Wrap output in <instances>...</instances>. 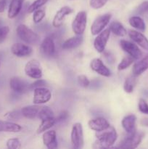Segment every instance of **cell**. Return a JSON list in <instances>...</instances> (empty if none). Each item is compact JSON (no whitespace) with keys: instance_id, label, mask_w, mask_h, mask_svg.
<instances>
[{"instance_id":"1","label":"cell","mask_w":148,"mask_h":149,"mask_svg":"<svg viewBox=\"0 0 148 149\" xmlns=\"http://www.w3.org/2000/svg\"><path fill=\"white\" fill-rule=\"evenodd\" d=\"M97 141L94 144V148H106L113 146L118 139V133L113 127L110 126L105 130L97 132Z\"/></svg>"},{"instance_id":"2","label":"cell","mask_w":148,"mask_h":149,"mask_svg":"<svg viewBox=\"0 0 148 149\" xmlns=\"http://www.w3.org/2000/svg\"><path fill=\"white\" fill-rule=\"evenodd\" d=\"M18 37L28 45H37L40 41V37L37 33L29 29L27 26L24 24L19 25L16 29Z\"/></svg>"},{"instance_id":"3","label":"cell","mask_w":148,"mask_h":149,"mask_svg":"<svg viewBox=\"0 0 148 149\" xmlns=\"http://www.w3.org/2000/svg\"><path fill=\"white\" fill-rule=\"evenodd\" d=\"M71 141L73 148L80 149L84 147V131L82 125L79 122H76L73 125L71 133Z\"/></svg>"},{"instance_id":"4","label":"cell","mask_w":148,"mask_h":149,"mask_svg":"<svg viewBox=\"0 0 148 149\" xmlns=\"http://www.w3.org/2000/svg\"><path fill=\"white\" fill-rule=\"evenodd\" d=\"M87 24V13L86 11H80L77 13L72 22V30L75 35H82L84 33Z\"/></svg>"},{"instance_id":"5","label":"cell","mask_w":148,"mask_h":149,"mask_svg":"<svg viewBox=\"0 0 148 149\" xmlns=\"http://www.w3.org/2000/svg\"><path fill=\"white\" fill-rule=\"evenodd\" d=\"M25 74L28 77L39 79L42 77V68L40 62L36 59L29 61L25 65Z\"/></svg>"},{"instance_id":"6","label":"cell","mask_w":148,"mask_h":149,"mask_svg":"<svg viewBox=\"0 0 148 149\" xmlns=\"http://www.w3.org/2000/svg\"><path fill=\"white\" fill-rule=\"evenodd\" d=\"M145 136V133L142 132H137L132 134H129L126 138H124L120 145V148H135L141 143Z\"/></svg>"},{"instance_id":"7","label":"cell","mask_w":148,"mask_h":149,"mask_svg":"<svg viewBox=\"0 0 148 149\" xmlns=\"http://www.w3.org/2000/svg\"><path fill=\"white\" fill-rule=\"evenodd\" d=\"M111 17V14H109V13H106V14L98 16L95 19V20L93 22L91 26V34L96 36V35L99 34L100 32L102 31L104 28L109 24Z\"/></svg>"},{"instance_id":"8","label":"cell","mask_w":148,"mask_h":149,"mask_svg":"<svg viewBox=\"0 0 148 149\" xmlns=\"http://www.w3.org/2000/svg\"><path fill=\"white\" fill-rule=\"evenodd\" d=\"M51 98H52V93L46 87H39L33 90V104H44L49 102Z\"/></svg>"},{"instance_id":"9","label":"cell","mask_w":148,"mask_h":149,"mask_svg":"<svg viewBox=\"0 0 148 149\" xmlns=\"http://www.w3.org/2000/svg\"><path fill=\"white\" fill-rule=\"evenodd\" d=\"M110 30L108 29H104L99 34L97 35L94 40V47L97 52L102 53L105 50L106 45L110 36Z\"/></svg>"},{"instance_id":"10","label":"cell","mask_w":148,"mask_h":149,"mask_svg":"<svg viewBox=\"0 0 148 149\" xmlns=\"http://www.w3.org/2000/svg\"><path fill=\"white\" fill-rule=\"evenodd\" d=\"M119 44L121 49L135 60H139L142 57V52L141 49L133 42L122 39L120 41Z\"/></svg>"},{"instance_id":"11","label":"cell","mask_w":148,"mask_h":149,"mask_svg":"<svg viewBox=\"0 0 148 149\" xmlns=\"http://www.w3.org/2000/svg\"><path fill=\"white\" fill-rule=\"evenodd\" d=\"M29 85L27 81L18 77H13L10 80V87L13 92L19 94L26 93L28 90Z\"/></svg>"},{"instance_id":"12","label":"cell","mask_w":148,"mask_h":149,"mask_svg":"<svg viewBox=\"0 0 148 149\" xmlns=\"http://www.w3.org/2000/svg\"><path fill=\"white\" fill-rule=\"evenodd\" d=\"M73 13V10L68 6H64L59 9L54 16L52 20V26L55 28H59L62 26L65 17Z\"/></svg>"},{"instance_id":"13","label":"cell","mask_w":148,"mask_h":149,"mask_svg":"<svg viewBox=\"0 0 148 149\" xmlns=\"http://www.w3.org/2000/svg\"><path fill=\"white\" fill-rule=\"evenodd\" d=\"M12 53L18 58L28 57L33 53V48L30 45L23 43H15L11 47Z\"/></svg>"},{"instance_id":"14","label":"cell","mask_w":148,"mask_h":149,"mask_svg":"<svg viewBox=\"0 0 148 149\" xmlns=\"http://www.w3.org/2000/svg\"><path fill=\"white\" fill-rule=\"evenodd\" d=\"M90 68L94 72L97 73L102 77H109L111 76L110 70L104 65L102 61L100 58H94L93 60H91V63H90Z\"/></svg>"},{"instance_id":"15","label":"cell","mask_w":148,"mask_h":149,"mask_svg":"<svg viewBox=\"0 0 148 149\" xmlns=\"http://www.w3.org/2000/svg\"><path fill=\"white\" fill-rule=\"evenodd\" d=\"M41 53L45 57H52L55 53V45L53 39L50 36L44 38L40 45Z\"/></svg>"},{"instance_id":"16","label":"cell","mask_w":148,"mask_h":149,"mask_svg":"<svg viewBox=\"0 0 148 149\" xmlns=\"http://www.w3.org/2000/svg\"><path fill=\"white\" fill-rule=\"evenodd\" d=\"M88 126L91 130L95 132H101L110 127V125L108 121L104 118L97 117L89 121Z\"/></svg>"},{"instance_id":"17","label":"cell","mask_w":148,"mask_h":149,"mask_svg":"<svg viewBox=\"0 0 148 149\" xmlns=\"http://www.w3.org/2000/svg\"><path fill=\"white\" fill-rule=\"evenodd\" d=\"M129 36L133 42L145 50L148 51V39L141 32L135 30L129 31Z\"/></svg>"},{"instance_id":"18","label":"cell","mask_w":148,"mask_h":149,"mask_svg":"<svg viewBox=\"0 0 148 149\" xmlns=\"http://www.w3.org/2000/svg\"><path fill=\"white\" fill-rule=\"evenodd\" d=\"M43 143L49 149L57 148L58 146L57 133L55 130H47L43 134Z\"/></svg>"},{"instance_id":"19","label":"cell","mask_w":148,"mask_h":149,"mask_svg":"<svg viewBox=\"0 0 148 149\" xmlns=\"http://www.w3.org/2000/svg\"><path fill=\"white\" fill-rule=\"evenodd\" d=\"M136 116L134 114H129L123 118L121 125L126 133L132 134L136 131Z\"/></svg>"},{"instance_id":"20","label":"cell","mask_w":148,"mask_h":149,"mask_svg":"<svg viewBox=\"0 0 148 149\" xmlns=\"http://www.w3.org/2000/svg\"><path fill=\"white\" fill-rule=\"evenodd\" d=\"M83 41L84 39L81 35H76L75 36H73L65 40L62 44V48L65 50L75 49L83 43Z\"/></svg>"},{"instance_id":"21","label":"cell","mask_w":148,"mask_h":149,"mask_svg":"<svg viewBox=\"0 0 148 149\" xmlns=\"http://www.w3.org/2000/svg\"><path fill=\"white\" fill-rule=\"evenodd\" d=\"M148 69V55L142 58L139 61L135 63L132 68V73L133 75L138 76L143 74L145 71Z\"/></svg>"},{"instance_id":"22","label":"cell","mask_w":148,"mask_h":149,"mask_svg":"<svg viewBox=\"0 0 148 149\" xmlns=\"http://www.w3.org/2000/svg\"><path fill=\"white\" fill-rule=\"evenodd\" d=\"M25 0H12L9 6L8 17L13 19L17 17L20 13Z\"/></svg>"},{"instance_id":"23","label":"cell","mask_w":148,"mask_h":149,"mask_svg":"<svg viewBox=\"0 0 148 149\" xmlns=\"http://www.w3.org/2000/svg\"><path fill=\"white\" fill-rule=\"evenodd\" d=\"M40 107L41 106L39 105L36 104L33 105V106H24L21 109V113L23 116L27 119H33L35 118H38Z\"/></svg>"},{"instance_id":"24","label":"cell","mask_w":148,"mask_h":149,"mask_svg":"<svg viewBox=\"0 0 148 149\" xmlns=\"http://www.w3.org/2000/svg\"><path fill=\"white\" fill-rule=\"evenodd\" d=\"M22 130V127L18 124L7 121L0 120V132H18Z\"/></svg>"},{"instance_id":"25","label":"cell","mask_w":148,"mask_h":149,"mask_svg":"<svg viewBox=\"0 0 148 149\" xmlns=\"http://www.w3.org/2000/svg\"><path fill=\"white\" fill-rule=\"evenodd\" d=\"M110 32L118 36H125L127 34V31L123 25L118 21H113L109 26Z\"/></svg>"},{"instance_id":"26","label":"cell","mask_w":148,"mask_h":149,"mask_svg":"<svg viewBox=\"0 0 148 149\" xmlns=\"http://www.w3.org/2000/svg\"><path fill=\"white\" fill-rule=\"evenodd\" d=\"M55 124H56V119L55 117L42 119L41 122L37 130H36V132H37V134H41L42 132H46V131L51 129Z\"/></svg>"},{"instance_id":"27","label":"cell","mask_w":148,"mask_h":149,"mask_svg":"<svg viewBox=\"0 0 148 149\" xmlns=\"http://www.w3.org/2000/svg\"><path fill=\"white\" fill-rule=\"evenodd\" d=\"M129 23L131 26L134 29L140 31H145L146 30V25L143 19L139 16H132L129 19Z\"/></svg>"},{"instance_id":"28","label":"cell","mask_w":148,"mask_h":149,"mask_svg":"<svg viewBox=\"0 0 148 149\" xmlns=\"http://www.w3.org/2000/svg\"><path fill=\"white\" fill-rule=\"evenodd\" d=\"M137 79H136V76L132 75L126 79L123 84V90L126 93H133V89L136 86Z\"/></svg>"},{"instance_id":"29","label":"cell","mask_w":148,"mask_h":149,"mask_svg":"<svg viewBox=\"0 0 148 149\" xmlns=\"http://www.w3.org/2000/svg\"><path fill=\"white\" fill-rule=\"evenodd\" d=\"M52 117H55L53 111L49 106H41L38 118L40 119L41 120H42V119H48V118Z\"/></svg>"},{"instance_id":"30","label":"cell","mask_w":148,"mask_h":149,"mask_svg":"<svg viewBox=\"0 0 148 149\" xmlns=\"http://www.w3.org/2000/svg\"><path fill=\"white\" fill-rule=\"evenodd\" d=\"M135 61V59L133 58H132L130 55H127V56H125L123 59L121 60L120 63L118 65V71H123V70L126 69V68H129L130 65H131L133 64V61Z\"/></svg>"},{"instance_id":"31","label":"cell","mask_w":148,"mask_h":149,"mask_svg":"<svg viewBox=\"0 0 148 149\" xmlns=\"http://www.w3.org/2000/svg\"><path fill=\"white\" fill-rule=\"evenodd\" d=\"M48 1L49 0H36V1H33L28 7V13H33L35 10L41 8L42 6H44L46 3H47Z\"/></svg>"},{"instance_id":"32","label":"cell","mask_w":148,"mask_h":149,"mask_svg":"<svg viewBox=\"0 0 148 149\" xmlns=\"http://www.w3.org/2000/svg\"><path fill=\"white\" fill-rule=\"evenodd\" d=\"M33 21L34 23H39L46 16V12L44 10L41 9H38L33 12Z\"/></svg>"},{"instance_id":"33","label":"cell","mask_w":148,"mask_h":149,"mask_svg":"<svg viewBox=\"0 0 148 149\" xmlns=\"http://www.w3.org/2000/svg\"><path fill=\"white\" fill-rule=\"evenodd\" d=\"M23 114L21 113V110H14L11 111H9L4 115V117L6 119H7L8 120H19L20 119H21Z\"/></svg>"},{"instance_id":"34","label":"cell","mask_w":148,"mask_h":149,"mask_svg":"<svg viewBox=\"0 0 148 149\" xmlns=\"http://www.w3.org/2000/svg\"><path fill=\"white\" fill-rule=\"evenodd\" d=\"M7 147L9 149H18L21 147V143L18 138H10L7 141Z\"/></svg>"},{"instance_id":"35","label":"cell","mask_w":148,"mask_h":149,"mask_svg":"<svg viewBox=\"0 0 148 149\" xmlns=\"http://www.w3.org/2000/svg\"><path fill=\"white\" fill-rule=\"evenodd\" d=\"M108 1L109 0H90L89 4L93 9L98 10L104 7Z\"/></svg>"},{"instance_id":"36","label":"cell","mask_w":148,"mask_h":149,"mask_svg":"<svg viewBox=\"0 0 148 149\" xmlns=\"http://www.w3.org/2000/svg\"><path fill=\"white\" fill-rule=\"evenodd\" d=\"M77 81H78V84L81 87H84V88H87V87H89L90 83H91L89 79H88V77L85 75L78 76V79H77Z\"/></svg>"},{"instance_id":"37","label":"cell","mask_w":148,"mask_h":149,"mask_svg":"<svg viewBox=\"0 0 148 149\" xmlns=\"http://www.w3.org/2000/svg\"><path fill=\"white\" fill-rule=\"evenodd\" d=\"M138 108L140 112L145 114H148V104L145 99H139V103H138Z\"/></svg>"},{"instance_id":"38","label":"cell","mask_w":148,"mask_h":149,"mask_svg":"<svg viewBox=\"0 0 148 149\" xmlns=\"http://www.w3.org/2000/svg\"><path fill=\"white\" fill-rule=\"evenodd\" d=\"M46 86H47V82H46L45 80L39 79H37L36 81H35L34 82L30 84V85H29V88H30V90H34V89L36 88L46 87Z\"/></svg>"},{"instance_id":"39","label":"cell","mask_w":148,"mask_h":149,"mask_svg":"<svg viewBox=\"0 0 148 149\" xmlns=\"http://www.w3.org/2000/svg\"><path fill=\"white\" fill-rule=\"evenodd\" d=\"M9 33H10V28L8 26L0 27V44L2 43L5 40Z\"/></svg>"},{"instance_id":"40","label":"cell","mask_w":148,"mask_h":149,"mask_svg":"<svg viewBox=\"0 0 148 149\" xmlns=\"http://www.w3.org/2000/svg\"><path fill=\"white\" fill-rule=\"evenodd\" d=\"M147 11H148V1H145L139 4L137 8L136 9L135 13L138 15H142L146 13Z\"/></svg>"},{"instance_id":"41","label":"cell","mask_w":148,"mask_h":149,"mask_svg":"<svg viewBox=\"0 0 148 149\" xmlns=\"http://www.w3.org/2000/svg\"><path fill=\"white\" fill-rule=\"evenodd\" d=\"M68 112L67 111H61L60 113H59V115L57 116V118H55V119H56V123L57 122H62V121L66 120V119H68Z\"/></svg>"},{"instance_id":"42","label":"cell","mask_w":148,"mask_h":149,"mask_svg":"<svg viewBox=\"0 0 148 149\" xmlns=\"http://www.w3.org/2000/svg\"><path fill=\"white\" fill-rule=\"evenodd\" d=\"M102 53H104V56L105 58L106 61H107V63H113L115 61V56L113 55L111 52L110 51H107V52H103Z\"/></svg>"},{"instance_id":"43","label":"cell","mask_w":148,"mask_h":149,"mask_svg":"<svg viewBox=\"0 0 148 149\" xmlns=\"http://www.w3.org/2000/svg\"><path fill=\"white\" fill-rule=\"evenodd\" d=\"M6 5H7V1L6 0H0V13H3L4 11Z\"/></svg>"},{"instance_id":"44","label":"cell","mask_w":148,"mask_h":149,"mask_svg":"<svg viewBox=\"0 0 148 149\" xmlns=\"http://www.w3.org/2000/svg\"><path fill=\"white\" fill-rule=\"evenodd\" d=\"M140 124L144 127H148V118H143L141 119Z\"/></svg>"},{"instance_id":"45","label":"cell","mask_w":148,"mask_h":149,"mask_svg":"<svg viewBox=\"0 0 148 149\" xmlns=\"http://www.w3.org/2000/svg\"><path fill=\"white\" fill-rule=\"evenodd\" d=\"M0 68H1V62H0Z\"/></svg>"},{"instance_id":"46","label":"cell","mask_w":148,"mask_h":149,"mask_svg":"<svg viewBox=\"0 0 148 149\" xmlns=\"http://www.w3.org/2000/svg\"><path fill=\"white\" fill-rule=\"evenodd\" d=\"M0 84H1V83H0Z\"/></svg>"}]
</instances>
